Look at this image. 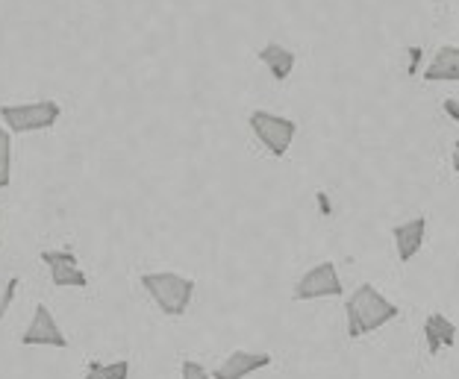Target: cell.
Listing matches in <instances>:
<instances>
[{"mask_svg": "<svg viewBox=\"0 0 459 379\" xmlns=\"http://www.w3.org/2000/svg\"><path fill=\"white\" fill-rule=\"evenodd\" d=\"M401 314V309L385 297V294L371 286V282H362L357 291L351 294L348 303H344V321H348V339L357 341L362 335H371L383 330L385 323H392Z\"/></svg>", "mask_w": 459, "mask_h": 379, "instance_id": "obj_1", "label": "cell"}, {"mask_svg": "<svg viewBox=\"0 0 459 379\" xmlns=\"http://www.w3.org/2000/svg\"><path fill=\"white\" fill-rule=\"evenodd\" d=\"M318 206L325 209V215H330V212H333V206H330V197H327L325 192H318Z\"/></svg>", "mask_w": 459, "mask_h": 379, "instance_id": "obj_19", "label": "cell"}, {"mask_svg": "<svg viewBox=\"0 0 459 379\" xmlns=\"http://www.w3.org/2000/svg\"><path fill=\"white\" fill-rule=\"evenodd\" d=\"M18 286H21V280H18V277H9V280H6L4 294H0V321L6 318L9 306H13V300H15V291H18Z\"/></svg>", "mask_w": 459, "mask_h": 379, "instance_id": "obj_15", "label": "cell"}, {"mask_svg": "<svg viewBox=\"0 0 459 379\" xmlns=\"http://www.w3.org/2000/svg\"><path fill=\"white\" fill-rule=\"evenodd\" d=\"M59 118H62V107L56 100H30V103H6V107H0V124L6 126L9 135L50 130Z\"/></svg>", "mask_w": 459, "mask_h": 379, "instance_id": "obj_3", "label": "cell"}, {"mask_svg": "<svg viewBox=\"0 0 459 379\" xmlns=\"http://www.w3.org/2000/svg\"><path fill=\"white\" fill-rule=\"evenodd\" d=\"M451 165H454V171L459 174V142L454 144V156H451Z\"/></svg>", "mask_w": 459, "mask_h": 379, "instance_id": "obj_20", "label": "cell"}, {"mask_svg": "<svg viewBox=\"0 0 459 379\" xmlns=\"http://www.w3.org/2000/svg\"><path fill=\"white\" fill-rule=\"evenodd\" d=\"M442 109H445L447 115H451L454 121H459V103H456V100H445V103H442Z\"/></svg>", "mask_w": 459, "mask_h": 379, "instance_id": "obj_18", "label": "cell"}, {"mask_svg": "<svg viewBox=\"0 0 459 379\" xmlns=\"http://www.w3.org/2000/svg\"><path fill=\"white\" fill-rule=\"evenodd\" d=\"M250 133L256 135V142L265 147L271 156H286L291 142L298 135V124L286 118V115H274V112H265V109H254L250 112Z\"/></svg>", "mask_w": 459, "mask_h": 379, "instance_id": "obj_4", "label": "cell"}, {"mask_svg": "<svg viewBox=\"0 0 459 379\" xmlns=\"http://www.w3.org/2000/svg\"><path fill=\"white\" fill-rule=\"evenodd\" d=\"M424 236H427V218H421V215L392 227V241H394V247H398V259L403 262V265L421 253Z\"/></svg>", "mask_w": 459, "mask_h": 379, "instance_id": "obj_9", "label": "cell"}, {"mask_svg": "<svg viewBox=\"0 0 459 379\" xmlns=\"http://www.w3.org/2000/svg\"><path fill=\"white\" fill-rule=\"evenodd\" d=\"M427 82H459V47L445 45L436 50L433 62L424 71Z\"/></svg>", "mask_w": 459, "mask_h": 379, "instance_id": "obj_12", "label": "cell"}, {"mask_svg": "<svg viewBox=\"0 0 459 379\" xmlns=\"http://www.w3.org/2000/svg\"><path fill=\"white\" fill-rule=\"evenodd\" d=\"M291 297L298 303L321 300V297H344V286L336 271V262H318V265H312L304 277L298 280Z\"/></svg>", "mask_w": 459, "mask_h": 379, "instance_id": "obj_5", "label": "cell"}, {"mask_svg": "<svg viewBox=\"0 0 459 379\" xmlns=\"http://www.w3.org/2000/svg\"><path fill=\"white\" fill-rule=\"evenodd\" d=\"M142 289L165 318H183L192 306L197 286H195V280L183 277V273L151 271V273H142Z\"/></svg>", "mask_w": 459, "mask_h": 379, "instance_id": "obj_2", "label": "cell"}, {"mask_svg": "<svg viewBox=\"0 0 459 379\" xmlns=\"http://www.w3.org/2000/svg\"><path fill=\"white\" fill-rule=\"evenodd\" d=\"M13 183V135L0 124V188H9Z\"/></svg>", "mask_w": 459, "mask_h": 379, "instance_id": "obj_14", "label": "cell"}, {"mask_svg": "<svg viewBox=\"0 0 459 379\" xmlns=\"http://www.w3.org/2000/svg\"><path fill=\"white\" fill-rule=\"evenodd\" d=\"M86 379H130V362L118 359V362H89L86 367Z\"/></svg>", "mask_w": 459, "mask_h": 379, "instance_id": "obj_13", "label": "cell"}, {"mask_svg": "<svg viewBox=\"0 0 459 379\" xmlns=\"http://www.w3.org/2000/svg\"><path fill=\"white\" fill-rule=\"evenodd\" d=\"M271 362H274V356L263 350H233L212 371V379H245L256 371H265Z\"/></svg>", "mask_w": 459, "mask_h": 379, "instance_id": "obj_8", "label": "cell"}, {"mask_svg": "<svg viewBox=\"0 0 459 379\" xmlns=\"http://www.w3.org/2000/svg\"><path fill=\"white\" fill-rule=\"evenodd\" d=\"M41 262L50 271V282L56 289H86L89 277L80 268L74 250H41Z\"/></svg>", "mask_w": 459, "mask_h": 379, "instance_id": "obj_7", "label": "cell"}, {"mask_svg": "<svg viewBox=\"0 0 459 379\" xmlns=\"http://www.w3.org/2000/svg\"><path fill=\"white\" fill-rule=\"evenodd\" d=\"M21 344L24 347H62V350H65L68 339H65V332H62L56 314L50 312V306L39 303L33 312V321H30L27 330L21 332Z\"/></svg>", "mask_w": 459, "mask_h": 379, "instance_id": "obj_6", "label": "cell"}, {"mask_svg": "<svg viewBox=\"0 0 459 379\" xmlns=\"http://www.w3.org/2000/svg\"><path fill=\"white\" fill-rule=\"evenodd\" d=\"M406 54H410V65H406V73H410V77H415V71H419V62H421L424 50L421 47H410Z\"/></svg>", "mask_w": 459, "mask_h": 379, "instance_id": "obj_17", "label": "cell"}, {"mask_svg": "<svg viewBox=\"0 0 459 379\" xmlns=\"http://www.w3.org/2000/svg\"><path fill=\"white\" fill-rule=\"evenodd\" d=\"M259 62L271 71V77H274L277 82H286L298 65V54L283 47V45H277V41H268V45L259 50Z\"/></svg>", "mask_w": 459, "mask_h": 379, "instance_id": "obj_11", "label": "cell"}, {"mask_svg": "<svg viewBox=\"0 0 459 379\" xmlns=\"http://www.w3.org/2000/svg\"><path fill=\"white\" fill-rule=\"evenodd\" d=\"M424 339H427V350H430V356H439V350L456 344V323L447 318V314H442V312L427 314Z\"/></svg>", "mask_w": 459, "mask_h": 379, "instance_id": "obj_10", "label": "cell"}, {"mask_svg": "<svg viewBox=\"0 0 459 379\" xmlns=\"http://www.w3.org/2000/svg\"><path fill=\"white\" fill-rule=\"evenodd\" d=\"M180 379H212V374L206 371V367L201 362H195V359H186L180 365Z\"/></svg>", "mask_w": 459, "mask_h": 379, "instance_id": "obj_16", "label": "cell"}]
</instances>
